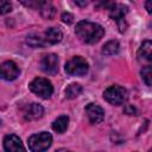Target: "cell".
<instances>
[{
  "instance_id": "obj_1",
  "label": "cell",
  "mask_w": 152,
  "mask_h": 152,
  "mask_svg": "<svg viewBox=\"0 0 152 152\" xmlns=\"http://www.w3.org/2000/svg\"><path fill=\"white\" fill-rule=\"evenodd\" d=\"M75 32L81 42L86 44H95L97 43L104 34V28L93 21L82 20L77 23Z\"/></svg>"
},
{
  "instance_id": "obj_2",
  "label": "cell",
  "mask_w": 152,
  "mask_h": 152,
  "mask_svg": "<svg viewBox=\"0 0 152 152\" xmlns=\"http://www.w3.org/2000/svg\"><path fill=\"white\" fill-rule=\"evenodd\" d=\"M28 148L32 152H45L50 148L52 144V135L49 132H40L32 134L28 140Z\"/></svg>"
},
{
  "instance_id": "obj_3",
  "label": "cell",
  "mask_w": 152,
  "mask_h": 152,
  "mask_svg": "<svg viewBox=\"0 0 152 152\" xmlns=\"http://www.w3.org/2000/svg\"><path fill=\"white\" fill-rule=\"evenodd\" d=\"M104 6L107 7L108 12H109V17L116 21L119 31L120 32H125L126 31V20H125V15L128 11V8L121 4H113V2H107L104 4Z\"/></svg>"
},
{
  "instance_id": "obj_4",
  "label": "cell",
  "mask_w": 152,
  "mask_h": 152,
  "mask_svg": "<svg viewBox=\"0 0 152 152\" xmlns=\"http://www.w3.org/2000/svg\"><path fill=\"white\" fill-rule=\"evenodd\" d=\"M127 97H128V93L121 86H116V84L110 86L103 91V99L113 106L122 104L124 102H126Z\"/></svg>"
},
{
  "instance_id": "obj_5",
  "label": "cell",
  "mask_w": 152,
  "mask_h": 152,
  "mask_svg": "<svg viewBox=\"0 0 152 152\" xmlns=\"http://www.w3.org/2000/svg\"><path fill=\"white\" fill-rule=\"evenodd\" d=\"M88 70L89 64L81 56H75L65 63V72L70 76H84Z\"/></svg>"
},
{
  "instance_id": "obj_6",
  "label": "cell",
  "mask_w": 152,
  "mask_h": 152,
  "mask_svg": "<svg viewBox=\"0 0 152 152\" xmlns=\"http://www.w3.org/2000/svg\"><path fill=\"white\" fill-rule=\"evenodd\" d=\"M30 90L42 99H49L53 93V87L48 78L36 77L30 83Z\"/></svg>"
},
{
  "instance_id": "obj_7",
  "label": "cell",
  "mask_w": 152,
  "mask_h": 152,
  "mask_svg": "<svg viewBox=\"0 0 152 152\" xmlns=\"http://www.w3.org/2000/svg\"><path fill=\"white\" fill-rule=\"evenodd\" d=\"M39 68L44 74L56 75L58 72V57L55 53H46L39 62Z\"/></svg>"
},
{
  "instance_id": "obj_8",
  "label": "cell",
  "mask_w": 152,
  "mask_h": 152,
  "mask_svg": "<svg viewBox=\"0 0 152 152\" xmlns=\"http://www.w3.org/2000/svg\"><path fill=\"white\" fill-rule=\"evenodd\" d=\"M19 68L12 61H6L0 64V78L5 81H13L19 76Z\"/></svg>"
},
{
  "instance_id": "obj_9",
  "label": "cell",
  "mask_w": 152,
  "mask_h": 152,
  "mask_svg": "<svg viewBox=\"0 0 152 152\" xmlns=\"http://www.w3.org/2000/svg\"><path fill=\"white\" fill-rule=\"evenodd\" d=\"M5 152H26L21 140L15 134H8L4 138Z\"/></svg>"
},
{
  "instance_id": "obj_10",
  "label": "cell",
  "mask_w": 152,
  "mask_h": 152,
  "mask_svg": "<svg viewBox=\"0 0 152 152\" xmlns=\"http://www.w3.org/2000/svg\"><path fill=\"white\" fill-rule=\"evenodd\" d=\"M86 113H87V116H88L90 124H94V125L102 122L104 119L103 108L100 107L99 104H95V103H89L86 107Z\"/></svg>"
},
{
  "instance_id": "obj_11",
  "label": "cell",
  "mask_w": 152,
  "mask_h": 152,
  "mask_svg": "<svg viewBox=\"0 0 152 152\" xmlns=\"http://www.w3.org/2000/svg\"><path fill=\"white\" fill-rule=\"evenodd\" d=\"M137 57L141 64L144 63V64L150 65V63L152 61V43H151V40H145L140 45L138 53H137Z\"/></svg>"
},
{
  "instance_id": "obj_12",
  "label": "cell",
  "mask_w": 152,
  "mask_h": 152,
  "mask_svg": "<svg viewBox=\"0 0 152 152\" xmlns=\"http://www.w3.org/2000/svg\"><path fill=\"white\" fill-rule=\"evenodd\" d=\"M43 114H44V108L39 103H36V102L26 106V108L24 110V118H25V120H28V121L40 119L43 116Z\"/></svg>"
},
{
  "instance_id": "obj_13",
  "label": "cell",
  "mask_w": 152,
  "mask_h": 152,
  "mask_svg": "<svg viewBox=\"0 0 152 152\" xmlns=\"http://www.w3.org/2000/svg\"><path fill=\"white\" fill-rule=\"evenodd\" d=\"M63 38V33L59 28L57 27H49L46 31H45V34H44V40L46 44H57L62 40Z\"/></svg>"
},
{
  "instance_id": "obj_14",
  "label": "cell",
  "mask_w": 152,
  "mask_h": 152,
  "mask_svg": "<svg viewBox=\"0 0 152 152\" xmlns=\"http://www.w3.org/2000/svg\"><path fill=\"white\" fill-rule=\"evenodd\" d=\"M38 8L40 11V14L45 19H52L55 13H56V8L50 1H39L38 2Z\"/></svg>"
},
{
  "instance_id": "obj_15",
  "label": "cell",
  "mask_w": 152,
  "mask_h": 152,
  "mask_svg": "<svg viewBox=\"0 0 152 152\" xmlns=\"http://www.w3.org/2000/svg\"><path fill=\"white\" fill-rule=\"evenodd\" d=\"M68 125H69V118L66 115H61L58 116L53 122H52V129L59 134L64 133L68 128Z\"/></svg>"
},
{
  "instance_id": "obj_16",
  "label": "cell",
  "mask_w": 152,
  "mask_h": 152,
  "mask_svg": "<svg viewBox=\"0 0 152 152\" xmlns=\"http://www.w3.org/2000/svg\"><path fill=\"white\" fill-rule=\"evenodd\" d=\"M119 49H120V45L116 40H109L102 46V53L106 56L116 55L119 52Z\"/></svg>"
},
{
  "instance_id": "obj_17",
  "label": "cell",
  "mask_w": 152,
  "mask_h": 152,
  "mask_svg": "<svg viewBox=\"0 0 152 152\" xmlns=\"http://www.w3.org/2000/svg\"><path fill=\"white\" fill-rule=\"evenodd\" d=\"M82 93V86L78 83H71L65 89V96L68 99H75Z\"/></svg>"
},
{
  "instance_id": "obj_18",
  "label": "cell",
  "mask_w": 152,
  "mask_h": 152,
  "mask_svg": "<svg viewBox=\"0 0 152 152\" xmlns=\"http://www.w3.org/2000/svg\"><path fill=\"white\" fill-rule=\"evenodd\" d=\"M140 74H141V78L145 82V84L150 87L152 84V69H151V65L144 66Z\"/></svg>"
},
{
  "instance_id": "obj_19",
  "label": "cell",
  "mask_w": 152,
  "mask_h": 152,
  "mask_svg": "<svg viewBox=\"0 0 152 152\" xmlns=\"http://www.w3.org/2000/svg\"><path fill=\"white\" fill-rule=\"evenodd\" d=\"M27 44H30L32 48H43L46 45L44 38H40L38 36H30L27 37Z\"/></svg>"
},
{
  "instance_id": "obj_20",
  "label": "cell",
  "mask_w": 152,
  "mask_h": 152,
  "mask_svg": "<svg viewBox=\"0 0 152 152\" xmlns=\"http://www.w3.org/2000/svg\"><path fill=\"white\" fill-rule=\"evenodd\" d=\"M12 11V4L6 0H0V15L7 14Z\"/></svg>"
},
{
  "instance_id": "obj_21",
  "label": "cell",
  "mask_w": 152,
  "mask_h": 152,
  "mask_svg": "<svg viewBox=\"0 0 152 152\" xmlns=\"http://www.w3.org/2000/svg\"><path fill=\"white\" fill-rule=\"evenodd\" d=\"M61 19H62V21L65 23V24H71V23L74 21V15H72L71 13H69V12H64V13H62Z\"/></svg>"
},
{
  "instance_id": "obj_22",
  "label": "cell",
  "mask_w": 152,
  "mask_h": 152,
  "mask_svg": "<svg viewBox=\"0 0 152 152\" xmlns=\"http://www.w3.org/2000/svg\"><path fill=\"white\" fill-rule=\"evenodd\" d=\"M125 113H126V114H128V115H135L137 110H135V108H134L133 106L127 104V106L125 107Z\"/></svg>"
},
{
  "instance_id": "obj_23",
  "label": "cell",
  "mask_w": 152,
  "mask_h": 152,
  "mask_svg": "<svg viewBox=\"0 0 152 152\" xmlns=\"http://www.w3.org/2000/svg\"><path fill=\"white\" fill-rule=\"evenodd\" d=\"M151 4H152L151 1H146V2H145V6H146V10H147L148 13H151V10H152V8H151Z\"/></svg>"
},
{
  "instance_id": "obj_24",
  "label": "cell",
  "mask_w": 152,
  "mask_h": 152,
  "mask_svg": "<svg viewBox=\"0 0 152 152\" xmlns=\"http://www.w3.org/2000/svg\"><path fill=\"white\" fill-rule=\"evenodd\" d=\"M75 4L78 5V6H86L88 2H87V1H83V2H81V1H75Z\"/></svg>"
},
{
  "instance_id": "obj_25",
  "label": "cell",
  "mask_w": 152,
  "mask_h": 152,
  "mask_svg": "<svg viewBox=\"0 0 152 152\" xmlns=\"http://www.w3.org/2000/svg\"><path fill=\"white\" fill-rule=\"evenodd\" d=\"M55 152H72V151H69V150H65V148H59V150H57Z\"/></svg>"
},
{
  "instance_id": "obj_26",
  "label": "cell",
  "mask_w": 152,
  "mask_h": 152,
  "mask_svg": "<svg viewBox=\"0 0 152 152\" xmlns=\"http://www.w3.org/2000/svg\"><path fill=\"white\" fill-rule=\"evenodd\" d=\"M148 152H152V151H151V150H150V151H148Z\"/></svg>"
}]
</instances>
